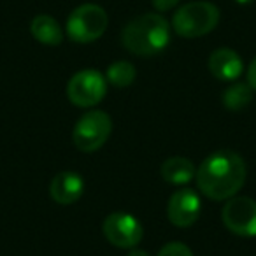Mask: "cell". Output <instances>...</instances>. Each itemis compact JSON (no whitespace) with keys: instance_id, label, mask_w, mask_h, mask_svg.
Returning a JSON list of instances; mask_svg holds the SVG:
<instances>
[{"instance_id":"3957f363","label":"cell","mask_w":256,"mask_h":256,"mask_svg":"<svg viewBox=\"0 0 256 256\" xmlns=\"http://www.w3.org/2000/svg\"><path fill=\"white\" fill-rule=\"evenodd\" d=\"M220 22V9L210 2H190L178 9L172 18V28L176 34L186 39L207 36L216 28Z\"/></svg>"},{"instance_id":"9a60e30c","label":"cell","mask_w":256,"mask_h":256,"mask_svg":"<svg viewBox=\"0 0 256 256\" xmlns=\"http://www.w3.org/2000/svg\"><path fill=\"white\" fill-rule=\"evenodd\" d=\"M136 67L130 62L121 60L109 65V68L106 72V79L109 84L116 86V88H128L136 81Z\"/></svg>"},{"instance_id":"30bf717a","label":"cell","mask_w":256,"mask_h":256,"mask_svg":"<svg viewBox=\"0 0 256 256\" xmlns=\"http://www.w3.org/2000/svg\"><path fill=\"white\" fill-rule=\"evenodd\" d=\"M84 193V181L76 172H60L53 178L50 184V195L56 204L70 206L76 204Z\"/></svg>"},{"instance_id":"ac0fdd59","label":"cell","mask_w":256,"mask_h":256,"mask_svg":"<svg viewBox=\"0 0 256 256\" xmlns=\"http://www.w3.org/2000/svg\"><path fill=\"white\" fill-rule=\"evenodd\" d=\"M248 84L252 88V92H256V58L248 67Z\"/></svg>"},{"instance_id":"8992f818","label":"cell","mask_w":256,"mask_h":256,"mask_svg":"<svg viewBox=\"0 0 256 256\" xmlns=\"http://www.w3.org/2000/svg\"><path fill=\"white\" fill-rule=\"evenodd\" d=\"M107 93V79L95 68L79 70L68 79L67 96L78 107H93Z\"/></svg>"},{"instance_id":"5b68a950","label":"cell","mask_w":256,"mask_h":256,"mask_svg":"<svg viewBox=\"0 0 256 256\" xmlns=\"http://www.w3.org/2000/svg\"><path fill=\"white\" fill-rule=\"evenodd\" d=\"M112 132V121L104 110L82 114L72 130V142L82 153H93L107 142Z\"/></svg>"},{"instance_id":"7a4b0ae2","label":"cell","mask_w":256,"mask_h":256,"mask_svg":"<svg viewBox=\"0 0 256 256\" xmlns=\"http://www.w3.org/2000/svg\"><path fill=\"white\" fill-rule=\"evenodd\" d=\"M170 42V25L156 12L137 16L124 25L121 44L137 56H154Z\"/></svg>"},{"instance_id":"ba28073f","label":"cell","mask_w":256,"mask_h":256,"mask_svg":"<svg viewBox=\"0 0 256 256\" xmlns=\"http://www.w3.org/2000/svg\"><path fill=\"white\" fill-rule=\"evenodd\" d=\"M224 226L240 237H256V202L249 196H232L221 210Z\"/></svg>"},{"instance_id":"5bb4252c","label":"cell","mask_w":256,"mask_h":256,"mask_svg":"<svg viewBox=\"0 0 256 256\" xmlns=\"http://www.w3.org/2000/svg\"><path fill=\"white\" fill-rule=\"evenodd\" d=\"M223 106L230 110H240L246 106H249L252 100V88L248 82H234L228 88H224L223 95Z\"/></svg>"},{"instance_id":"d6986e66","label":"cell","mask_w":256,"mask_h":256,"mask_svg":"<svg viewBox=\"0 0 256 256\" xmlns=\"http://www.w3.org/2000/svg\"><path fill=\"white\" fill-rule=\"evenodd\" d=\"M128 256H150V252L142 251V249H132V251L128 252Z\"/></svg>"},{"instance_id":"52a82bcc","label":"cell","mask_w":256,"mask_h":256,"mask_svg":"<svg viewBox=\"0 0 256 256\" xmlns=\"http://www.w3.org/2000/svg\"><path fill=\"white\" fill-rule=\"evenodd\" d=\"M102 232L109 244L120 249H134L144 237V228L136 216L123 210L110 212L104 220Z\"/></svg>"},{"instance_id":"2e32d148","label":"cell","mask_w":256,"mask_h":256,"mask_svg":"<svg viewBox=\"0 0 256 256\" xmlns=\"http://www.w3.org/2000/svg\"><path fill=\"white\" fill-rule=\"evenodd\" d=\"M158 256H193V252L182 242H168L160 249Z\"/></svg>"},{"instance_id":"9c48e42d","label":"cell","mask_w":256,"mask_h":256,"mask_svg":"<svg viewBox=\"0 0 256 256\" xmlns=\"http://www.w3.org/2000/svg\"><path fill=\"white\" fill-rule=\"evenodd\" d=\"M202 204L196 192L190 188H181L170 196L167 206V216L174 226L188 228L196 223L200 218Z\"/></svg>"},{"instance_id":"4fadbf2b","label":"cell","mask_w":256,"mask_h":256,"mask_svg":"<svg viewBox=\"0 0 256 256\" xmlns=\"http://www.w3.org/2000/svg\"><path fill=\"white\" fill-rule=\"evenodd\" d=\"M30 32L34 39L46 46H60L64 40V30L60 23L50 14H37L30 23Z\"/></svg>"},{"instance_id":"e0dca14e","label":"cell","mask_w":256,"mask_h":256,"mask_svg":"<svg viewBox=\"0 0 256 256\" xmlns=\"http://www.w3.org/2000/svg\"><path fill=\"white\" fill-rule=\"evenodd\" d=\"M151 2H153V8L156 9V11L165 12V11L174 9L181 0H151Z\"/></svg>"},{"instance_id":"7c38bea8","label":"cell","mask_w":256,"mask_h":256,"mask_svg":"<svg viewBox=\"0 0 256 256\" xmlns=\"http://www.w3.org/2000/svg\"><path fill=\"white\" fill-rule=\"evenodd\" d=\"M165 182L174 186H184L196 176V167L192 160L184 156H172L164 162L160 168Z\"/></svg>"},{"instance_id":"8fae6325","label":"cell","mask_w":256,"mask_h":256,"mask_svg":"<svg viewBox=\"0 0 256 256\" xmlns=\"http://www.w3.org/2000/svg\"><path fill=\"white\" fill-rule=\"evenodd\" d=\"M209 70L220 81H237L244 70V64L234 50L220 48L209 56Z\"/></svg>"},{"instance_id":"277c9868","label":"cell","mask_w":256,"mask_h":256,"mask_svg":"<svg viewBox=\"0 0 256 256\" xmlns=\"http://www.w3.org/2000/svg\"><path fill=\"white\" fill-rule=\"evenodd\" d=\"M107 12L96 4H82L68 14L65 32L78 44H90L104 36L107 30Z\"/></svg>"},{"instance_id":"6da1fadb","label":"cell","mask_w":256,"mask_h":256,"mask_svg":"<svg viewBox=\"0 0 256 256\" xmlns=\"http://www.w3.org/2000/svg\"><path fill=\"white\" fill-rule=\"evenodd\" d=\"M195 179L202 195L214 202H226L244 186L246 164L235 151H216L200 164Z\"/></svg>"},{"instance_id":"ffe728a7","label":"cell","mask_w":256,"mask_h":256,"mask_svg":"<svg viewBox=\"0 0 256 256\" xmlns=\"http://www.w3.org/2000/svg\"><path fill=\"white\" fill-rule=\"evenodd\" d=\"M237 4H240V6H248V4H251L252 0H235Z\"/></svg>"}]
</instances>
